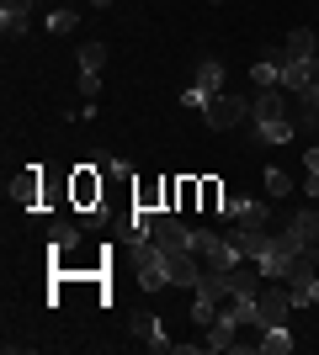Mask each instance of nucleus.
Returning a JSON list of instances; mask_svg holds the SVG:
<instances>
[{
  "label": "nucleus",
  "instance_id": "5701e85b",
  "mask_svg": "<svg viewBox=\"0 0 319 355\" xmlns=\"http://www.w3.org/2000/svg\"><path fill=\"white\" fill-rule=\"evenodd\" d=\"M75 85H80V96H85V101H96V96H101V74H96V69H80Z\"/></svg>",
  "mask_w": 319,
  "mask_h": 355
},
{
  "label": "nucleus",
  "instance_id": "f8f14e48",
  "mask_svg": "<svg viewBox=\"0 0 319 355\" xmlns=\"http://www.w3.org/2000/svg\"><path fill=\"white\" fill-rule=\"evenodd\" d=\"M48 250H54V260L75 254L80 250V228H75V223H54V228H48Z\"/></svg>",
  "mask_w": 319,
  "mask_h": 355
},
{
  "label": "nucleus",
  "instance_id": "bb28decb",
  "mask_svg": "<svg viewBox=\"0 0 319 355\" xmlns=\"http://www.w3.org/2000/svg\"><path fill=\"white\" fill-rule=\"evenodd\" d=\"M304 170H319V144H309V148H304Z\"/></svg>",
  "mask_w": 319,
  "mask_h": 355
},
{
  "label": "nucleus",
  "instance_id": "f3484780",
  "mask_svg": "<svg viewBox=\"0 0 319 355\" xmlns=\"http://www.w3.org/2000/svg\"><path fill=\"white\" fill-rule=\"evenodd\" d=\"M240 228H272V223H266V202H256V196H245V207H240Z\"/></svg>",
  "mask_w": 319,
  "mask_h": 355
},
{
  "label": "nucleus",
  "instance_id": "393cba45",
  "mask_svg": "<svg viewBox=\"0 0 319 355\" xmlns=\"http://www.w3.org/2000/svg\"><path fill=\"white\" fill-rule=\"evenodd\" d=\"M218 202H224V191H218V180H202V207L218 212Z\"/></svg>",
  "mask_w": 319,
  "mask_h": 355
},
{
  "label": "nucleus",
  "instance_id": "20e7f679",
  "mask_svg": "<svg viewBox=\"0 0 319 355\" xmlns=\"http://www.w3.org/2000/svg\"><path fill=\"white\" fill-rule=\"evenodd\" d=\"M133 276H138V286H144V292H165V250H160V244H149V239H144V244H133Z\"/></svg>",
  "mask_w": 319,
  "mask_h": 355
},
{
  "label": "nucleus",
  "instance_id": "39448f33",
  "mask_svg": "<svg viewBox=\"0 0 319 355\" xmlns=\"http://www.w3.org/2000/svg\"><path fill=\"white\" fill-rule=\"evenodd\" d=\"M250 117V96H229V90H218L208 106H202V122H208L213 133H224V128H234V122Z\"/></svg>",
  "mask_w": 319,
  "mask_h": 355
},
{
  "label": "nucleus",
  "instance_id": "b1692460",
  "mask_svg": "<svg viewBox=\"0 0 319 355\" xmlns=\"http://www.w3.org/2000/svg\"><path fill=\"white\" fill-rule=\"evenodd\" d=\"M298 96H304V112H309V117H319V74L309 80L304 90H298Z\"/></svg>",
  "mask_w": 319,
  "mask_h": 355
},
{
  "label": "nucleus",
  "instance_id": "cd10ccee",
  "mask_svg": "<svg viewBox=\"0 0 319 355\" xmlns=\"http://www.w3.org/2000/svg\"><path fill=\"white\" fill-rule=\"evenodd\" d=\"M91 6H96V11H101V6H112V0H91Z\"/></svg>",
  "mask_w": 319,
  "mask_h": 355
},
{
  "label": "nucleus",
  "instance_id": "0eeeda50",
  "mask_svg": "<svg viewBox=\"0 0 319 355\" xmlns=\"http://www.w3.org/2000/svg\"><path fill=\"white\" fill-rule=\"evenodd\" d=\"M240 318H234V313H229V308H218V318H213V324L208 329H202V334H208V340H202V345H208V350H218V355H224V350H245V345H240Z\"/></svg>",
  "mask_w": 319,
  "mask_h": 355
},
{
  "label": "nucleus",
  "instance_id": "1a4fd4ad",
  "mask_svg": "<svg viewBox=\"0 0 319 355\" xmlns=\"http://www.w3.org/2000/svg\"><path fill=\"white\" fill-rule=\"evenodd\" d=\"M133 340L144 345V350H154V355H165V350H176V345L165 340V324L154 318V313H138L133 318Z\"/></svg>",
  "mask_w": 319,
  "mask_h": 355
},
{
  "label": "nucleus",
  "instance_id": "4be33fe9",
  "mask_svg": "<svg viewBox=\"0 0 319 355\" xmlns=\"http://www.w3.org/2000/svg\"><path fill=\"white\" fill-rule=\"evenodd\" d=\"M208 101H213V90H202L197 80H192V85L181 90V106H192V112H202V106H208Z\"/></svg>",
  "mask_w": 319,
  "mask_h": 355
},
{
  "label": "nucleus",
  "instance_id": "9d476101",
  "mask_svg": "<svg viewBox=\"0 0 319 355\" xmlns=\"http://www.w3.org/2000/svg\"><path fill=\"white\" fill-rule=\"evenodd\" d=\"M319 37H314V32H309V27H293L288 32V43H282V53H277V59H298V64H319Z\"/></svg>",
  "mask_w": 319,
  "mask_h": 355
},
{
  "label": "nucleus",
  "instance_id": "a878e982",
  "mask_svg": "<svg viewBox=\"0 0 319 355\" xmlns=\"http://www.w3.org/2000/svg\"><path fill=\"white\" fill-rule=\"evenodd\" d=\"M304 196H309V202H319V170H309V175H304Z\"/></svg>",
  "mask_w": 319,
  "mask_h": 355
},
{
  "label": "nucleus",
  "instance_id": "f257e3e1",
  "mask_svg": "<svg viewBox=\"0 0 319 355\" xmlns=\"http://www.w3.org/2000/svg\"><path fill=\"white\" fill-rule=\"evenodd\" d=\"M298 254H304V250H298V244H293L282 228H272V234L261 239V250H256V260H250V266H256L266 282H288L293 266H298Z\"/></svg>",
  "mask_w": 319,
  "mask_h": 355
},
{
  "label": "nucleus",
  "instance_id": "7ed1b4c3",
  "mask_svg": "<svg viewBox=\"0 0 319 355\" xmlns=\"http://www.w3.org/2000/svg\"><path fill=\"white\" fill-rule=\"evenodd\" d=\"M293 308H298V302H293V286L288 282H266V286H261V302H256V329L288 324Z\"/></svg>",
  "mask_w": 319,
  "mask_h": 355
},
{
  "label": "nucleus",
  "instance_id": "dca6fc26",
  "mask_svg": "<svg viewBox=\"0 0 319 355\" xmlns=\"http://www.w3.org/2000/svg\"><path fill=\"white\" fill-rule=\"evenodd\" d=\"M250 85H256V90L282 85V59H256V64H250Z\"/></svg>",
  "mask_w": 319,
  "mask_h": 355
},
{
  "label": "nucleus",
  "instance_id": "2eb2a0df",
  "mask_svg": "<svg viewBox=\"0 0 319 355\" xmlns=\"http://www.w3.org/2000/svg\"><path fill=\"white\" fill-rule=\"evenodd\" d=\"M43 27L54 32V37H69V32L80 27V11H69V6H54V11L43 16Z\"/></svg>",
  "mask_w": 319,
  "mask_h": 355
},
{
  "label": "nucleus",
  "instance_id": "ddd939ff",
  "mask_svg": "<svg viewBox=\"0 0 319 355\" xmlns=\"http://www.w3.org/2000/svg\"><path fill=\"white\" fill-rule=\"evenodd\" d=\"M224 80H229V69H224V59H197V85L202 90H224Z\"/></svg>",
  "mask_w": 319,
  "mask_h": 355
},
{
  "label": "nucleus",
  "instance_id": "aec40b11",
  "mask_svg": "<svg viewBox=\"0 0 319 355\" xmlns=\"http://www.w3.org/2000/svg\"><path fill=\"white\" fill-rule=\"evenodd\" d=\"M101 64H106V43H80V69L101 74Z\"/></svg>",
  "mask_w": 319,
  "mask_h": 355
},
{
  "label": "nucleus",
  "instance_id": "6ab92c4d",
  "mask_svg": "<svg viewBox=\"0 0 319 355\" xmlns=\"http://www.w3.org/2000/svg\"><path fill=\"white\" fill-rule=\"evenodd\" d=\"M213 318H218V297L197 292V302H192V324H197V329H208Z\"/></svg>",
  "mask_w": 319,
  "mask_h": 355
},
{
  "label": "nucleus",
  "instance_id": "9b49d317",
  "mask_svg": "<svg viewBox=\"0 0 319 355\" xmlns=\"http://www.w3.org/2000/svg\"><path fill=\"white\" fill-rule=\"evenodd\" d=\"M293 329L288 324H272V329H261V340H256V350L261 355H293Z\"/></svg>",
  "mask_w": 319,
  "mask_h": 355
},
{
  "label": "nucleus",
  "instance_id": "f03ea898",
  "mask_svg": "<svg viewBox=\"0 0 319 355\" xmlns=\"http://www.w3.org/2000/svg\"><path fill=\"white\" fill-rule=\"evenodd\" d=\"M192 254L202 260V270H229V266H245L240 244L218 228H192Z\"/></svg>",
  "mask_w": 319,
  "mask_h": 355
},
{
  "label": "nucleus",
  "instance_id": "423d86ee",
  "mask_svg": "<svg viewBox=\"0 0 319 355\" xmlns=\"http://www.w3.org/2000/svg\"><path fill=\"white\" fill-rule=\"evenodd\" d=\"M149 244H160L165 254H181V250H192V228H186V223L176 218V212H154Z\"/></svg>",
  "mask_w": 319,
  "mask_h": 355
},
{
  "label": "nucleus",
  "instance_id": "6e6552de",
  "mask_svg": "<svg viewBox=\"0 0 319 355\" xmlns=\"http://www.w3.org/2000/svg\"><path fill=\"white\" fill-rule=\"evenodd\" d=\"M250 117H256V128H266V122H288V106H282V85H266L250 96Z\"/></svg>",
  "mask_w": 319,
  "mask_h": 355
},
{
  "label": "nucleus",
  "instance_id": "4468645a",
  "mask_svg": "<svg viewBox=\"0 0 319 355\" xmlns=\"http://www.w3.org/2000/svg\"><path fill=\"white\" fill-rule=\"evenodd\" d=\"M0 27H6V37H22L32 27V6H0Z\"/></svg>",
  "mask_w": 319,
  "mask_h": 355
},
{
  "label": "nucleus",
  "instance_id": "412c9836",
  "mask_svg": "<svg viewBox=\"0 0 319 355\" xmlns=\"http://www.w3.org/2000/svg\"><path fill=\"white\" fill-rule=\"evenodd\" d=\"M266 144H293V122H266V128H256Z\"/></svg>",
  "mask_w": 319,
  "mask_h": 355
},
{
  "label": "nucleus",
  "instance_id": "a211bd4d",
  "mask_svg": "<svg viewBox=\"0 0 319 355\" xmlns=\"http://www.w3.org/2000/svg\"><path fill=\"white\" fill-rule=\"evenodd\" d=\"M266 196H277V202H282V196H293V175H288V170L266 164Z\"/></svg>",
  "mask_w": 319,
  "mask_h": 355
}]
</instances>
